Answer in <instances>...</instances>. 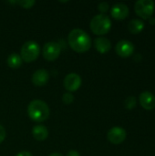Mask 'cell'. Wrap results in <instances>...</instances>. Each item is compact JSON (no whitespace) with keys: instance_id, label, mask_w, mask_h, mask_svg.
<instances>
[{"instance_id":"obj_14","label":"cell","mask_w":155,"mask_h":156,"mask_svg":"<svg viewBox=\"0 0 155 156\" xmlns=\"http://www.w3.org/2000/svg\"><path fill=\"white\" fill-rule=\"evenodd\" d=\"M32 135L37 141H45L48 136V128L44 125H36L32 129Z\"/></svg>"},{"instance_id":"obj_17","label":"cell","mask_w":155,"mask_h":156,"mask_svg":"<svg viewBox=\"0 0 155 156\" xmlns=\"http://www.w3.org/2000/svg\"><path fill=\"white\" fill-rule=\"evenodd\" d=\"M10 3H14L16 5H20L21 7H23L25 9H29V8H32L35 5L36 1L35 0H18V1H13V2H10Z\"/></svg>"},{"instance_id":"obj_18","label":"cell","mask_w":155,"mask_h":156,"mask_svg":"<svg viewBox=\"0 0 155 156\" xmlns=\"http://www.w3.org/2000/svg\"><path fill=\"white\" fill-rule=\"evenodd\" d=\"M124 105H125L126 109L132 110L136 106V99H135V97H133V96L127 97L125 101H124Z\"/></svg>"},{"instance_id":"obj_7","label":"cell","mask_w":155,"mask_h":156,"mask_svg":"<svg viewBox=\"0 0 155 156\" xmlns=\"http://www.w3.org/2000/svg\"><path fill=\"white\" fill-rule=\"evenodd\" d=\"M81 83H82L81 77L79 74L73 73V72L68 74L65 77L64 81H63L64 87L69 92H73V91L78 90L80 88Z\"/></svg>"},{"instance_id":"obj_8","label":"cell","mask_w":155,"mask_h":156,"mask_svg":"<svg viewBox=\"0 0 155 156\" xmlns=\"http://www.w3.org/2000/svg\"><path fill=\"white\" fill-rule=\"evenodd\" d=\"M126 131L122 127H112L109 130L107 138L113 144H120L126 139Z\"/></svg>"},{"instance_id":"obj_22","label":"cell","mask_w":155,"mask_h":156,"mask_svg":"<svg viewBox=\"0 0 155 156\" xmlns=\"http://www.w3.org/2000/svg\"><path fill=\"white\" fill-rule=\"evenodd\" d=\"M16 156H33L32 154L28 151H22V152H19Z\"/></svg>"},{"instance_id":"obj_19","label":"cell","mask_w":155,"mask_h":156,"mask_svg":"<svg viewBox=\"0 0 155 156\" xmlns=\"http://www.w3.org/2000/svg\"><path fill=\"white\" fill-rule=\"evenodd\" d=\"M74 96L71 92H66L62 96V101L64 104H71L74 101Z\"/></svg>"},{"instance_id":"obj_23","label":"cell","mask_w":155,"mask_h":156,"mask_svg":"<svg viewBox=\"0 0 155 156\" xmlns=\"http://www.w3.org/2000/svg\"><path fill=\"white\" fill-rule=\"evenodd\" d=\"M67 156H80L79 153L76 150H70L68 154H67Z\"/></svg>"},{"instance_id":"obj_11","label":"cell","mask_w":155,"mask_h":156,"mask_svg":"<svg viewBox=\"0 0 155 156\" xmlns=\"http://www.w3.org/2000/svg\"><path fill=\"white\" fill-rule=\"evenodd\" d=\"M111 14L115 19H124L129 15V7L123 3H117L112 5Z\"/></svg>"},{"instance_id":"obj_21","label":"cell","mask_w":155,"mask_h":156,"mask_svg":"<svg viewBox=\"0 0 155 156\" xmlns=\"http://www.w3.org/2000/svg\"><path fill=\"white\" fill-rule=\"evenodd\" d=\"M5 136H6L5 130V128L2 125H0V144L2 142H4V140L5 139Z\"/></svg>"},{"instance_id":"obj_16","label":"cell","mask_w":155,"mask_h":156,"mask_svg":"<svg viewBox=\"0 0 155 156\" xmlns=\"http://www.w3.org/2000/svg\"><path fill=\"white\" fill-rule=\"evenodd\" d=\"M144 27V23L141 19H132L128 24V29L133 34L140 33Z\"/></svg>"},{"instance_id":"obj_4","label":"cell","mask_w":155,"mask_h":156,"mask_svg":"<svg viewBox=\"0 0 155 156\" xmlns=\"http://www.w3.org/2000/svg\"><path fill=\"white\" fill-rule=\"evenodd\" d=\"M40 54V47L34 40H28L23 44L20 49V57L23 61L29 63L35 61Z\"/></svg>"},{"instance_id":"obj_15","label":"cell","mask_w":155,"mask_h":156,"mask_svg":"<svg viewBox=\"0 0 155 156\" xmlns=\"http://www.w3.org/2000/svg\"><path fill=\"white\" fill-rule=\"evenodd\" d=\"M22 58L19 54L16 53H12L7 57L6 63L7 66L11 69H18L22 65Z\"/></svg>"},{"instance_id":"obj_6","label":"cell","mask_w":155,"mask_h":156,"mask_svg":"<svg viewBox=\"0 0 155 156\" xmlns=\"http://www.w3.org/2000/svg\"><path fill=\"white\" fill-rule=\"evenodd\" d=\"M61 48L60 45L58 42L55 41H49L47 42L42 49V55L44 58L48 61H54L56 60L58 56L60 55Z\"/></svg>"},{"instance_id":"obj_10","label":"cell","mask_w":155,"mask_h":156,"mask_svg":"<svg viewBox=\"0 0 155 156\" xmlns=\"http://www.w3.org/2000/svg\"><path fill=\"white\" fill-rule=\"evenodd\" d=\"M32 83L37 87H43L45 86L49 80V73L47 69H40L36 70L31 78Z\"/></svg>"},{"instance_id":"obj_20","label":"cell","mask_w":155,"mask_h":156,"mask_svg":"<svg viewBox=\"0 0 155 156\" xmlns=\"http://www.w3.org/2000/svg\"><path fill=\"white\" fill-rule=\"evenodd\" d=\"M109 7H110V5L107 2H101L98 5V9L101 12V14H105L108 11Z\"/></svg>"},{"instance_id":"obj_9","label":"cell","mask_w":155,"mask_h":156,"mask_svg":"<svg viewBox=\"0 0 155 156\" xmlns=\"http://www.w3.org/2000/svg\"><path fill=\"white\" fill-rule=\"evenodd\" d=\"M115 50L119 56H121L122 58H127L133 53L134 45L132 44V42H131L129 40L122 39V40H120L116 44Z\"/></svg>"},{"instance_id":"obj_24","label":"cell","mask_w":155,"mask_h":156,"mask_svg":"<svg viewBox=\"0 0 155 156\" xmlns=\"http://www.w3.org/2000/svg\"><path fill=\"white\" fill-rule=\"evenodd\" d=\"M49 156H64L62 155L61 154H59V153H53V154H51Z\"/></svg>"},{"instance_id":"obj_12","label":"cell","mask_w":155,"mask_h":156,"mask_svg":"<svg viewBox=\"0 0 155 156\" xmlns=\"http://www.w3.org/2000/svg\"><path fill=\"white\" fill-rule=\"evenodd\" d=\"M141 105L145 110H153L155 108V96L151 91H143L140 95Z\"/></svg>"},{"instance_id":"obj_2","label":"cell","mask_w":155,"mask_h":156,"mask_svg":"<svg viewBox=\"0 0 155 156\" xmlns=\"http://www.w3.org/2000/svg\"><path fill=\"white\" fill-rule=\"evenodd\" d=\"M27 114L32 121L42 122L48 119L50 112L48 104L44 101L33 100L27 106Z\"/></svg>"},{"instance_id":"obj_13","label":"cell","mask_w":155,"mask_h":156,"mask_svg":"<svg viewBox=\"0 0 155 156\" xmlns=\"http://www.w3.org/2000/svg\"><path fill=\"white\" fill-rule=\"evenodd\" d=\"M94 46L98 52H100V54H105L110 51L111 48V43L108 38L104 37H99L94 40Z\"/></svg>"},{"instance_id":"obj_5","label":"cell","mask_w":155,"mask_h":156,"mask_svg":"<svg viewBox=\"0 0 155 156\" xmlns=\"http://www.w3.org/2000/svg\"><path fill=\"white\" fill-rule=\"evenodd\" d=\"M154 2L153 0H138L134 5L135 12L143 18H149L154 11Z\"/></svg>"},{"instance_id":"obj_1","label":"cell","mask_w":155,"mask_h":156,"mask_svg":"<svg viewBox=\"0 0 155 156\" xmlns=\"http://www.w3.org/2000/svg\"><path fill=\"white\" fill-rule=\"evenodd\" d=\"M68 42L69 47L78 53L87 52L91 47L90 37L80 28H74L69 33Z\"/></svg>"},{"instance_id":"obj_3","label":"cell","mask_w":155,"mask_h":156,"mask_svg":"<svg viewBox=\"0 0 155 156\" xmlns=\"http://www.w3.org/2000/svg\"><path fill=\"white\" fill-rule=\"evenodd\" d=\"M90 27L94 34L102 36L110 31L111 27V21L107 15L99 14L92 17L90 22Z\"/></svg>"}]
</instances>
